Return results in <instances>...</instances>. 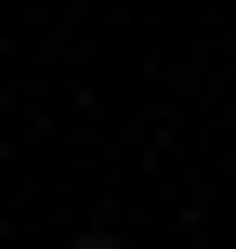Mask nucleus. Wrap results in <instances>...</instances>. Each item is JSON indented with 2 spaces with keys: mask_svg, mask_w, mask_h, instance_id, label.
I'll return each mask as SVG.
<instances>
[{
  "mask_svg": "<svg viewBox=\"0 0 236 249\" xmlns=\"http://www.w3.org/2000/svg\"><path fill=\"white\" fill-rule=\"evenodd\" d=\"M92 249H105V236H92Z\"/></svg>",
  "mask_w": 236,
  "mask_h": 249,
  "instance_id": "obj_1",
  "label": "nucleus"
}]
</instances>
